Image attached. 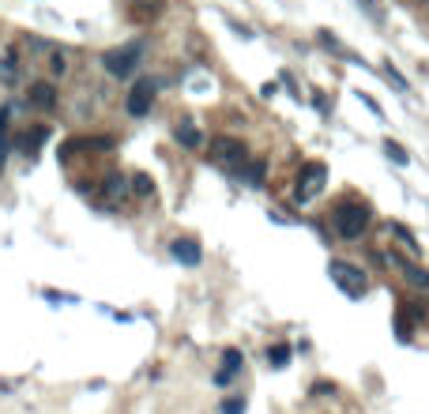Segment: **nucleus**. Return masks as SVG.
<instances>
[{
    "instance_id": "f257e3e1",
    "label": "nucleus",
    "mask_w": 429,
    "mask_h": 414,
    "mask_svg": "<svg viewBox=\"0 0 429 414\" xmlns=\"http://www.w3.org/2000/svg\"><path fill=\"white\" fill-rule=\"evenodd\" d=\"M332 219H335V230L343 234L347 242H358V237L369 230V207L366 203H339Z\"/></svg>"
},
{
    "instance_id": "f03ea898",
    "label": "nucleus",
    "mask_w": 429,
    "mask_h": 414,
    "mask_svg": "<svg viewBox=\"0 0 429 414\" xmlns=\"http://www.w3.org/2000/svg\"><path fill=\"white\" fill-rule=\"evenodd\" d=\"M102 64H106V72L109 75H132L136 72V64H139V46L136 42H128V46H120V49H109L106 57H102Z\"/></svg>"
},
{
    "instance_id": "7ed1b4c3",
    "label": "nucleus",
    "mask_w": 429,
    "mask_h": 414,
    "mask_svg": "<svg viewBox=\"0 0 429 414\" xmlns=\"http://www.w3.org/2000/svg\"><path fill=\"white\" fill-rule=\"evenodd\" d=\"M158 80H139L136 87L128 91V113H136V117H143L151 110V102H155V91H158Z\"/></svg>"
},
{
    "instance_id": "20e7f679",
    "label": "nucleus",
    "mask_w": 429,
    "mask_h": 414,
    "mask_svg": "<svg viewBox=\"0 0 429 414\" xmlns=\"http://www.w3.org/2000/svg\"><path fill=\"white\" fill-rule=\"evenodd\" d=\"M211 155H215V162H245L249 158V147L241 144V139H226V136H218L215 144H211Z\"/></svg>"
},
{
    "instance_id": "39448f33",
    "label": "nucleus",
    "mask_w": 429,
    "mask_h": 414,
    "mask_svg": "<svg viewBox=\"0 0 429 414\" xmlns=\"http://www.w3.org/2000/svg\"><path fill=\"white\" fill-rule=\"evenodd\" d=\"M332 275H335V282L350 294V298H361V294H366V279H361L358 268H350V264H332Z\"/></svg>"
},
{
    "instance_id": "423d86ee",
    "label": "nucleus",
    "mask_w": 429,
    "mask_h": 414,
    "mask_svg": "<svg viewBox=\"0 0 429 414\" xmlns=\"http://www.w3.org/2000/svg\"><path fill=\"white\" fill-rule=\"evenodd\" d=\"M324 177H328V170H324V166H305V173L298 177V184H301V189L294 192V196H298L301 203H305V200H313V196L324 189Z\"/></svg>"
},
{
    "instance_id": "0eeeda50",
    "label": "nucleus",
    "mask_w": 429,
    "mask_h": 414,
    "mask_svg": "<svg viewBox=\"0 0 429 414\" xmlns=\"http://www.w3.org/2000/svg\"><path fill=\"white\" fill-rule=\"evenodd\" d=\"M170 253H173V260H181L185 268H196L200 264V242H192V237H178V242L170 245Z\"/></svg>"
},
{
    "instance_id": "6e6552de",
    "label": "nucleus",
    "mask_w": 429,
    "mask_h": 414,
    "mask_svg": "<svg viewBox=\"0 0 429 414\" xmlns=\"http://www.w3.org/2000/svg\"><path fill=\"white\" fill-rule=\"evenodd\" d=\"M30 106H35V110H53V106H57V91H53V83H35L30 87Z\"/></svg>"
},
{
    "instance_id": "1a4fd4ad",
    "label": "nucleus",
    "mask_w": 429,
    "mask_h": 414,
    "mask_svg": "<svg viewBox=\"0 0 429 414\" xmlns=\"http://www.w3.org/2000/svg\"><path fill=\"white\" fill-rule=\"evenodd\" d=\"M230 173H234L237 181H245V184H260L263 181V162H256V166H252V162H234Z\"/></svg>"
},
{
    "instance_id": "9d476101",
    "label": "nucleus",
    "mask_w": 429,
    "mask_h": 414,
    "mask_svg": "<svg viewBox=\"0 0 429 414\" xmlns=\"http://www.w3.org/2000/svg\"><path fill=\"white\" fill-rule=\"evenodd\" d=\"M399 268H403V279L411 282V287H418V290H429V271H425V268L406 264V260H399Z\"/></svg>"
},
{
    "instance_id": "9b49d317",
    "label": "nucleus",
    "mask_w": 429,
    "mask_h": 414,
    "mask_svg": "<svg viewBox=\"0 0 429 414\" xmlns=\"http://www.w3.org/2000/svg\"><path fill=\"white\" fill-rule=\"evenodd\" d=\"M173 136H178V144L189 147V151L200 147V128H192V125H178V132H173Z\"/></svg>"
},
{
    "instance_id": "f8f14e48",
    "label": "nucleus",
    "mask_w": 429,
    "mask_h": 414,
    "mask_svg": "<svg viewBox=\"0 0 429 414\" xmlns=\"http://www.w3.org/2000/svg\"><path fill=\"white\" fill-rule=\"evenodd\" d=\"M102 200H106L109 207H117L120 200H125V184H120V177H109V181H106V192H102Z\"/></svg>"
},
{
    "instance_id": "ddd939ff",
    "label": "nucleus",
    "mask_w": 429,
    "mask_h": 414,
    "mask_svg": "<svg viewBox=\"0 0 429 414\" xmlns=\"http://www.w3.org/2000/svg\"><path fill=\"white\" fill-rule=\"evenodd\" d=\"M49 72H53V75H57V80H61V75L68 72V53L53 49V53H49Z\"/></svg>"
},
{
    "instance_id": "4468645a",
    "label": "nucleus",
    "mask_w": 429,
    "mask_h": 414,
    "mask_svg": "<svg viewBox=\"0 0 429 414\" xmlns=\"http://www.w3.org/2000/svg\"><path fill=\"white\" fill-rule=\"evenodd\" d=\"M42 139H46V128H35V132H27L23 139H19V151H27V155H30V151H38Z\"/></svg>"
},
{
    "instance_id": "2eb2a0df",
    "label": "nucleus",
    "mask_w": 429,
    "mask_h": 414,
    "mask_svg": "<svg viewBox=\"0 0 429 414\" xmlns=\"http://www.w3.org/2000/svg\"><path fill=\"white\" fill-rule=\"evenodd\" d=\"M384 151H388V158H392V162H406V151H403L399 144H392V139L384 144Z\"/></svg>"
},
{
    "instance_id": "dca6fc26",
    "label": "nucleus",
    "mask_w": 429,
    "mask_h": 414,
    "mask_svg": "<svg viewBox=\"0 0 429 414\" xmlns=\"http://www.w3.org/2000/svg\"><path fill=\"white\" fill-rule=\"evenodd\" d=\"M237 362H241V354H237V351H230V354H226V373H218V380H226L230 373H234Z\"/></svg>"
},
{
    "instance_id": "f3484780",
    "label": "nucleus",
    "mask_w": 429,
    "mask_h": 414,
    "mask_svg": "<svg viewBox=\"0 0 429 414\" xmlns=\"http://www.w3.org/2000/svg\"><path fill=\"white\" fill-rule=\"evenodd\" d=\"M132 192H143V196H147V192H151V177H143V173H139V177H132Z\"/></svg>"
},
{
    "instance_id": "a211bd4d",
    "label": "nucleus",
    "mask_w": 429,
    "mask_h": 414,
    "mask_svg": "<svg viewBox=\"0 0 429 414\" xmlns=\"http://www.w3.org/2000/svg\"><path fill=\"white\" fill-rule=\"evenodd\" d=\"M4 158H8V139H4V128H0V166H4Z\"/></svg>"
},
{
    "instance_id": "6ab92c4d",
    "label": "nucleus",
    "mask_w": 429,
    "mask_h": 414,
    "mask_svg": "<svg viewBox=\"0 0 429 414\" xmlns=\"http://www.w3.org/2000/svg\"><path fill=\"white\" fill-rule=\"evenodd\" d=\"M271 358H275V362H282V358H290V351H286V346H275Z\"/></svg>"
}]
</instances>
